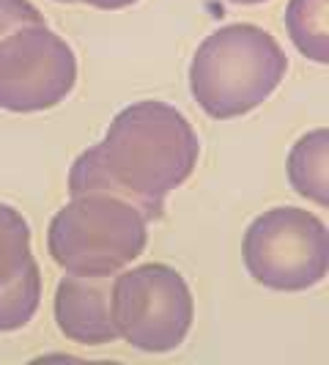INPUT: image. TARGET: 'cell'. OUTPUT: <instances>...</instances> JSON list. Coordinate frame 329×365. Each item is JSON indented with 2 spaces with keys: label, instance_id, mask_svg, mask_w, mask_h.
Instances as JSON below:
<instances>
[{
  "label": "cell",
  "instance_id": "cell-11",
  "mask_svg": "<svg viewBox=\"0 0 329 365\" xmlns=\"http://www.w3.org/2000/svg\"><path fill=\"white\" fill-rule=\"evenodd\" d=\"M31 228L14 206L0 203V286L31 264Z\"/></svg>",
  "mask_w": 329,
  "mask_h": 365
},
{
  "label": "cell",
  "instance_id": "cell-8",
  "mask_svg": "<svg viewBox=\"0 0 329 365\" xmlns=\"http://www.w3.org/2000/svg\"><path fill=\"white\" fill-rule=\"evenodd\" d=\"M329 129H313L308 132L288 154V179L299 195L308 201L327 206L329 203Z\"/></svg>",
  "mask_w": 329,
  "mask_h": 365
},
{
  "label": "cell",
  "instance_id": "cell-3",
  "mask_svg": "<svg viewBox=\"0 0 329 365\" xmlns=\"http://www.w3.org/2000/svg\"><path fill=\"white\" fill-rule=\"evenodd\" d=\"M148 242V217L127 198L77 192L50 222L47 247L58 267L74 274H113L132 264Z\"/></svg>",
  "mask_w": 329,
  "mask_h": 365
},
{
  "label": "cell",
  "instance_id": "cell-10",
  "mask_svg": "<svg viewBox=\"0 0 329 365\" xmlns=\"http://www.w3.org/2000/svg\"><path fill=\"white\" fill-rule=\"evenodd\" d=\"M38 299H41V274L36 261H31L25 264L22 272L0 286V332L25 327L38 311Z\"/></svg>",
  "mask_w": 329,
  "mask_h": 365
},
{
  "label": "cell",
  "instance_id": "cell-6",
  "mask_svg": "<svg viewBox=\"0 0 329 365\" xmlns=\"http://www.w3.org/2000/svg\"><path fill=\"white\" fill-rule=\"evenodd\" d=\"M77 83V58L55 31L25 25L0 41V108L36 113L55 108Z\"/></svg>",
  "mask_w": 329,
  "mask_h": 365
},
{
  "label": "cell",
  "instance_id": "cell-4",
  "mask_svg": "<svg viewBox=\"0 0 329 365\" xmlns=\"http://www.w3.org/2000/svg\"><path fill=\"white\" fill-rule=\"evenodd\" d=\"M241 256L247 272L266 289H310L327 277L329 269L327 225L305 209H269L247 228Z\"/></svg>",
  "mask_w": 329,
  "mask_h": 365
},
{
  "label": "cell",
  "instance_id": "cell-2",
  "mask_svg": "<svg viewBox=\"0 0 329 365\" xmlns=\"http://www.w3.org/2000/svg\"><path fill=\"white\" fill-rule=\"evenodd\" d=\"M288 58L272 34L250 22L214 31L189 66V88L212 118H239L256 110L286 77Z\"/></svg>",
  "mask_w": 329,
  "mask_h": 365
},
{
  "label": "cell",
  "instance_id": "cell-1",
  "mask_svg": "<svg viewBox=\"0 0 329 365\" xmlns=\"http://www.w3.org/2000/svg\"><path fill=\"white\" fill-rule=\"evenodd\" d=\"M198 135L173 105L135 102L110 124L99 146L77 157L69 195L105 190L135 203L148 220L162 217V201L189 179L198 163Z\"/></svg>",
  "mask_w": 329,
  "mask_h": 365
},
{
  "label": "cell",
  "instance_id": "cell-5",
  "mask_svg": "<svg viewBox=\"0 0 329 365\" xmlns=\"http://www.w3.org/2000/svg\"><path fill=\"white\" fill-rule=\"evenodd\" d=\"M110 308L115 332L135 349L151 354L182 346L195 316L187 280L164 264H143L115 277Z\"/></svg>",
  "mask_w": 329,
  "mask_h": 365
},
{
  "label": "cell",
  "instance_id": "cell-13",
  "mask_svg": "<svg viewBox=\"0 0 329 365\" xmlns=\"http://www.w3.org/2000/svg\"><path fill=\"white\" fill-rule=\"evenodd\" d=\"M88 6H96V9H105V11H113V9H124V6H132L137 0H83Z\"/></svg>",
  "mask_w": 329,
  "mask_h": 365
},
{
  "label": "cell",
  "instance_id": "cell-14",
  "mask_svg": "<svg viewBox=\"0 0 329 365\" xmlns=\"http://www.w3.org/2000/svg\"><path fill=\"white\" fill-rule=\"evenodd\" d=\"M231 3H239V6H256V3H266V0H231Z\"/></svg>",
  "mask_w": 329,
  "mask_h": 365
},
{
  "label": "cell",
  "instance_id": "cell-9",
  "mask_svg": "<svg viewBox=\"0 0 329 365\" xmlns=\"http://www.w3.org/2000/svg\"><path fill=\"white\" fill-rule=\"evenodd\" d=\"M329 0H291L286 28L296 50L315 63L329 61Z\"/></svg>",
  "mask_w": 329,
  "mask_h": 365
},
{
  "label": "cell",
  "instance_id": "cell-7",
  "mask_svg": "<svg viewBox=\"0 0 329 365\" xmlns=\"http://www.w3.org/2000/svg\"><path fill=\"white\" fill-rule=\"evenodd\" d=\"M110 274H74L61 277L55 289V322L61 332L83 346H105L118 338L110 308Z\"/></svg>",
  "mask_w": 329,
  "mask_h": 365
},
{
  "label": "cell",
  "instance_id": "cell-12",
  "mask_svg": "<svg viewBox=\"0 0 329 365\" xmlns=\"http://www.w3.org/2000/svg\"><path fill=\"white\" fill-rule=\"evenodd\" d=\"M44 17L31 0H0V41L25 25H41Z\"/></svg>",
  "mask_w": 329,
  "mask_h": 365
},
{
  "label": "cell",
  "instance_id": "cell-15",
  "mask_svg": "<svg viewBox=\"0 0 329 365\" xmlns=\"http://www.w3.org/2000/svg\"><path fill=\"white\" fill-rule=\"evenodd\" d=\"M61 3H72V0H61Z\"/></svg>",
  "mask_w": 329,
  "mask_h": 365
}]
</instances>
